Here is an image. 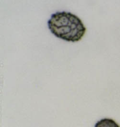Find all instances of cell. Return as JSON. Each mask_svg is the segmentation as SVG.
<instances>
[{
    "mask_svg": "<svg viewBox=\"0 0 120 127\" xmlns=\"http://www.w3.org/2000/svg\"><path fill=\"white\" fill-rule=\"evenodd\" d=\"M48 27L56 37L69 42L80 41L87 31L78 16L66 11L53 14L48 21Z\"/></svg>",
    "mask_w": 120,
    "mask_h": 127,
    "instance_id": "cell-1",
    "label": "cell"
},
{
    "mask_svg": "<svg viewBox=\"0 0 120 127\" xmlns=\"http://www.w3.org/2000/svg\"><path fill=\"white\" fill-rule=\"evenodd\" d=\"M119 127V125L114 120L111 119H105L98 122L95 127Z\"/></svg>",
    "mask_w": 120,
    "mask_h": 127,
    "instance_id": "cell-2",
    "label": "cell"
}]
</instances>
